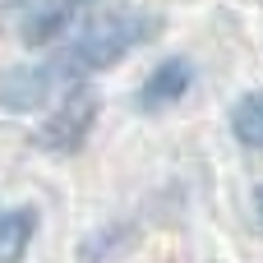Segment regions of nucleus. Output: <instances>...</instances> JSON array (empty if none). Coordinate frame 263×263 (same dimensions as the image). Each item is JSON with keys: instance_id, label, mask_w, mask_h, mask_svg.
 I'll list each match as a JSON object with an SVG mask.
<instances>
[{"instance_id": "nucleus-4", "label": "nucleus", "mask_w": 263, "mask_h": 263, "mask_svg": "<svg viewBox=\"0 0 263 263\" xmlns=\"http://www.w3.org/2000/svg\"><path fill=\"white\" fill-rule=\"evenodd\" d=\"M92 120H97V92L83 83H69L60 92L55 111L46 116V125L37 129V143L46 153H79L83 139L92 134Z\"/></svg>"}, {"instance_id": "nucleus-3", "label": "nucleus", "mask_w": 263, "mask_h": 263, "mask_svg": "<svg viewBox=\"0 0 263 263\" xmlns=\"http://www.w3.org/2000/svg\"><path fill=\"white\" fill-rule=\"evenodd\" d=\"M88 5L92 0H0V28L14 32L23 46H46Z\"/></svg>"}, {"instance_id": "nucleus-7", "label": "nucleus", "mask_w": 263, "mask_h": 263, "mask_svg": "<svg viewBox=\"0 0 263 263\" xmlns=\"http://www.w3.org/2000/svg\"><path fill=\"white\" fill-rule=\"evenodd\" d=\"M231 134H236L240 148L263 153V92H245L231 106Z\"/></svg>"}, {"instance_id": "nucleus-2", "label": "nucleus", "mask_w": 263, "mask_h": 263, "mask_svg": "<svg viewBox=\"0 0 263 263\" xmlns=\"http://www.w3.org/2000/svg\"><path fill=\"white\" fill-rule=\"evenodd\" d=\"M79 83L74 69L65 65V55H46V60H32V65H9L0 69V111L9 116H28L37 106H46L60 88Z\"/></svg>"}, {"instance_id": "nucleus-8", "label": "nucleus", "mask_w": 263, "mask_h": 263, "mask_svg": "<svg viewBox=\"0 0 263 263\" xmlns=\"http://www.w3.org/2000/svg\"><path fill=\"white\" fill-rule=\"evenodd\" d=\"M254 213H259V227H263V185L254 190Z\"/></svg>"}, {"instance_id": "nucleus-6", "label": "nucleus", "mask_w": 263, "mask_h": 263, "mask_svg": "<svg viewBox=\"0 0 263 263\" xmlns=\"http://www.w3.org/2000/svg\"><path fill=\"white\" fill-rule=\"evenodd\" d=\"M37 236V208H9L0 213V263H23Z\"/></svg>"}, {"instance_id": "nucleus-1", "label": "nucleus", "mask_w": 263, "mask_h": 263, "mask_svg": "<svg viewBox=\"0 0 263 263\" xmlns=\"http://www.w3.org/2000/svg\"><path fill=\"white\" fill-rule=\"evenodd\" d=\"M157 32H162V14H153V9H106L60 55L74 69V79H83V74H102V69L120 65L129 51L148 46Z\"/></svg>"}, {"instance_id": "nucleus-5", "label": "nucleus", "mask_w": 263, "mask_h": 263, "mask_svg": "<svg viewBox=\"0 0 263 263\" xmlns=\"http://www.w3.org/2000/svg\"><path fill=\"white\" fill-rule=\"evenodd\" d=\"M190 88H194V65H190L185 55H166V60L143 79V88L134 92V106H139L143 116H157V111L176 106Z\"/></svg>"}]
</instances>
